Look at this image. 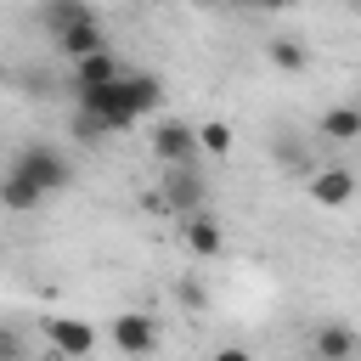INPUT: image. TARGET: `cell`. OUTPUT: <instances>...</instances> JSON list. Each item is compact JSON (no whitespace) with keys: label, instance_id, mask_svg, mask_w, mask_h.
Instances as JSON below:
<instances>
[{"label":"cell","instance_id":"5","mask_svg":"<svg viewBox=\"0 0 361 361\" xmlns=\"http://www.w3.org/2000/svg\"><path fill=\"white\" fill-rule=\"evenodd\" d=\"M203 197H209V186H203V175H197L192 164H180V169H164V203H169L180 220L203 214Z\"/></svg>","mask_w":361,"mask_h":361},{"label":"cell","instance_id":"24","mask_svg":"<svg viewBox=\"0 0 361 361\" xmlns=\"http://www.w3.org/2000/svg\"><path fill=\"white\" fill-rule=\"evenodd\" d=\"M355 107H361V102H355Z\"/></svg>","mask_w":361,"mask_h":361},{"label":"cell","instance_id":"6","mask_svg":"<svg viewBox=\"0 0 361 361\" xmlns=\"http://www.w3.org/2000/svg\"><path fill=\"white\" fill-rule=\"evenodd\" d=\"M113 344H118V355L141 361V355H152V344H158V322L141 316V310H124V316H113Z\"/></svg>","mask_w":361,"mask_h":361},{"label":"cell","instance_id":"22","mask_svg":"<svg viewBox=\"0 0 361 361\" xmlns=\"http://www.w3.org/2000/svg\"><path fill=\"white\" fill-rule=\"evenodd\" d=\"M350 11H361V0H350Z\"/></svg>","mask_w":361,"mask_h":361},{"label":"cell","instance_id":"9","mask_svg":"<svg viewBox=\"0 0 361 361\" xmlns=\"http://www.w3.org/2000/svg\"><path fill=\"white\" fill-rule=\"evenodd\" d=\"M180 243H186L197 259L226 254V231H220V220H214V214H192V220H180Z\"/></svg>","mask_w":361,"mask_h":361},{"label":"cell","instance_id":"13","mask_svg":"<svg viewBox=\"0 0 361 361\" xmlns=\"http://www.w3.org/2000/svg\"><path fill=\"white\" fill-rule=\"evenodd\" d=\"M265 56H271L276 73H305V68H310V51H305L293 34H276V39L265 45Z\"/></svg>","mask_w":361,"mask_h":361},{"label":"cell","instance_id":"18","mask_svg":"<svg viewBox=\"0 0 361 361\" xmlns=\"http://www.w3.org/2000/svg\"><path fill=\"white\" fill-rule=\"evenodd\" d=\"M0 361H23V338H17V327H0Z\"/></svg>","mask_w":361,"mask_h":361},{"label":"cell","instance_id":"12","mask_svg":"<svg viewBox=\"0 0 361 361\" xmlns=\"http://www.w3.org/2000/svg\"><path fill=\"white\" fill-rule=\"evenodd\" d=\"M316 135H327V141H361V107H327L316 118Z\"/></svg>","mask_w":361,"mask_h":361},{"label":"cell","instance_id":"19","mask_svg":"<svg viewBox=\"0 0 361 361\" xmlns=\"http://www.w3.org/2000/svg\"><path fill=\"white\" fill-rule=\"evenodd\" d=\"M175 299H180V305H192V310H197V305H203V288H197V282H192V276H186V282H180V288H175Z\"/></svg>","mask_w":361,"mask_h":361},{"label":"cell","instance_id":"14","mask_svg":"<svg viewBox=\"0 0 361 361\" xmlns=\"http://www.w3.org/2000/svg\"><path fill=\"white\" fill-rule=\"evenodd\" d=\"M0 203H6L11 214H28V209H39L45 197H39V192H34L28 180H17V175H6V180H0Z\"/></svg>","mask_w":361,"mask_h":361},{"label":"cell","instance_id":"2","mask_svg":"<svg viewBox=\"0 0 361 361\" xmlns=\"http://www.w3.org/2000/svg\"><path fill=\"white\" fill-rule=\"evenodd\" d=\"M6 175H17V180H28L39 197H51V192H62V186L73 180V164H68V152L51 147V141H23V147L11 152V164H6Z\"/></svg>","mask_w":361,"mask_h":361},{"label":"cell","instance_id":"23","mask_svg":"<svg viewBox=\"0 0 361 361\" xmlns=\"http://www.w3.org/2000/svg\"><path fill=\"white\" fill-rule=\"evenodd\" d=\"M152 6H158V0H152Z\"/></svg>","mask_w":361,"mask_h":361},{"label":"cell","instance_id":"7","mask_svg":"<svg viewBox=\"0 0 361 361\" xmlns=\"http://www.w3.org/2000/svg\"><path fill=\"white\" fill-rule=\"evenodd\" d=\"M39 23H45V34H51V39H62V34L90 28V23H102V17H96V6H90V0H45V6H39Z\"/></svg>","mask_w":361,"mask_h":361},{"label":"cell","instance_id":"1","mask_svg":"<svg viewBox=\"0 0 361 361\" xmlns=\"http://www.w3.org/2000/svg\"><path fill=\"white\" fill-rule=\"evenodd\" d=\"M164 102V79L158 73H124L118 85H96V90H79V107L107 118L113 130H130L135 118H147L152 107Z\"/></svg>","mask_w":361,"mask_h":361},{"label":"cell","instance_id":"20","mask_svg":"<svg viewBox=\"0 0 361 361\" xmlns=\"http://www.w3.org/2000/svg\"><path fill=\"white\" fill-rule=\"evenodd\" d=\"M214 361H254V355H248V350H237V344H226V350H220Z\"/></svg>","mask_w":361,"mask_h":361},{"label":"cell","instance_id":"10","mask_svg":"<svg viewBox=\"0 0 361 361\" xmlns=\"http://www.w3.org/2000/svg\"><path fill=\"white\" fill-rule=\"evenodd\" d=\"M310 197L322 209H344L355 197V175L350 169H310Z\"/></svg>","mask_w":361,"mask_h":361},{"label":"cell","instance_id":"21","mask_svg":"<svg viewBox=\"0 0 361 361\" xmlns=\"http://www.w3.org/2000/svg\"><path fill=\"white\" fill-rule=\"evenodd\" d=\"M237 6H259V11H276V6H288V0H237Z\"/></svg>","mask_w":361,"mask_h":361},{"label":"cell","instance_id":"8","mask_svg":"<svg viewBox=\"0 0 361 361\" xmlns=\"http://www.w3.org/2000/svg\"><path fill=\"white\" fill-rule=\"evenodd\" d=\"M310 355H316V361H355V355H361V338H355V327H344V322H322L316 338H310Z\"/></svg>","mask_w":361,"mask_h":361},{"label":"cell","instance_id":"16","mask_svg":"<svg viewBox=\"0 0 361 361\" xmlns=\"http://www.w3.org/2000/svg\"><path fill=\"white\" fill-rule=\"evenodd\" d=\"M197 141H203V152H231V124H220V118H209V124L197 130Z\"/></svg>","mask_w":361,"mask_h":361},{"label":"cell","instance_id":"11","mask_svg":"<svg viewBox=\"0 0 361 361\" xmlns=\"http://www.w3.org/2000/svg\"><path fill=\"white\" fill-rule=\"evenodd\" d=\"M124 68L113 62V51H96L85 62H73V90H96V85H118Z\"/></svg>","mask_w":361,"mask_h":361},{"label":"cell","instance_id":"3","mask_svg":"<svg viewBox=\"0 0 361 361\" xmlns=\"http://www.w3.org/2000/svg\"><path fill=\"white\" fill-rule=\"evenodd\" d=\"M45 344L56 361H90L96 355V327L79 316H45Z\"/></svg>","mask_w":361,"mask_h":361},{"label":"cell","instance_id":"4","mask_svg":"<svg viewBox=\"0 0 361 361\" xmlns=\"http://www.w3.org/2000/svg\"><path fill=\"white\" fill-rule=\"evenodd\" d=\"M152 152H158V164H164V169H180V164H192V158L203 152V141H197V130H192V124L164 118V124L152 130Z\"/></svg>","mask_w":361,"mask_h":361},{"label":"cell","instance_id":"17","mask_svg":"<svg viewBox=\"0 0 361 361\" xmlns=\"http://www.w3.org/2000/svg\"><path fill=\"white\" fill-rule=\"evenodd\" d=\"M276 158H282L288 169H305V152H299V141H293V135H276Z\"/></svg>","mask_w":361,"mask_h":361},{"label":"cell","instance_id":"15","mask_svg":"<svg viewBox=\"0 0 361 361\" xmlns=\"http://www.w3.org/2000/svg\"><path fill=\"white\" fill-rule=\"evenodd\" d=\"M68 124H73V135H79V141H107V135H118V130H113L107 118L85 113V107H73V118H68Z\"/></svg>","mask_w":361,"mask_h":361}]
</instances>
